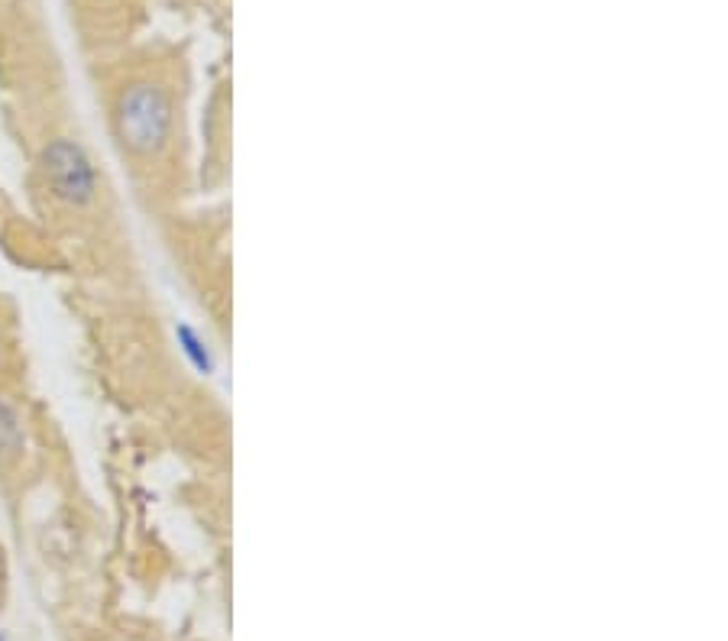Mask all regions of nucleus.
Here are the masks:
<instances>
[{"instance_id":"1","label":"nucleus","mask_w":728,"mask_h":641,"mask_svg":"<svg viewBox=\"0 0 728 641\" xmlns=\"http://www.w3.org/2000/svg\"><path fill=\"white\" fill-rule=\"evenodd\" d=\"M114 130L127 153L140 159L159 156L172 133L169 94L156 85H130L117 101Z\"/></svg>"},{"instance_id":"3","label":"nucleus","mask_w":728,"mask_h":641,"mask_svg":"<svg viewBox=\"0 0 728 641\" xmlns=\"http://www.w3.org/2000/svg\"><path fill=\"white\" fill-rule=\"evenodd\" d=\"M23 421L17 415V408H13L4 395H0V457H17L23 450Z\"/></svg>"},{"instance_id":"2","label":"nucleus","mask_w":728,"mask_h":641,"mask_svg":"<svg viewBox=\"0 0 728 641\" xmlns=\"http://www.w3.org/2000/svg\"><path fill=\"white\" fill-rule=\"evenodd\" d=\"M43 172L52 195L72 208H85L98 195V175H94L91 159L72 140H52L43 149Z\"/></svg>"}]
</instances>
